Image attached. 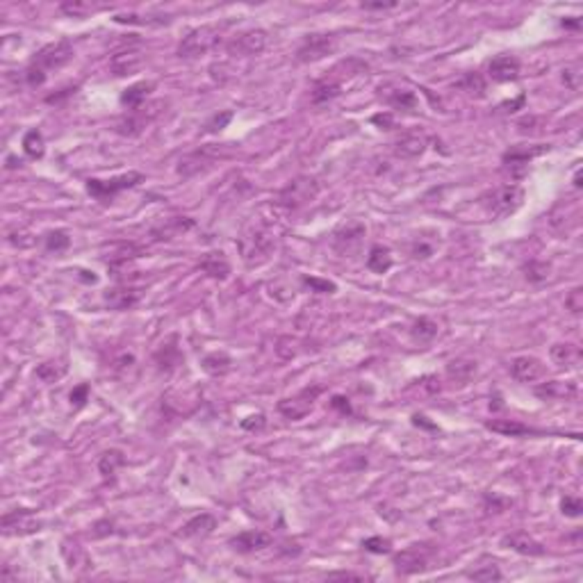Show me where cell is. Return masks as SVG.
<instances>
[{
  "label": "cell",
  "mask_w": 583,
  "mask_h": 583,
  "mask_svg": "<svg viewBox=\"0 0 583 583\" xmlns=\"http://www.w3.org/2000/svg\"><path fill=\"white\" fill-rule=\"evenodd\" d=\"M524 272H527L529 281L540 283V281H545V278L549 276V267L545 265V262H529V265L524 267Z\"/></svg>",
  "instance_id": "obj_48"
},
{
  "label": "cell",
  "mask_w": 583,
  "mask_h": 583,
  "mask_svg": "<svg viewBox=\"0 0 583 583\" xmlns=\"http://www.w3.org/2000/svg\"><path fill=\"white\" fill-rule=\"evenodd\" d=\"M62 14L71 16V19H85V16L94 14L101 10V5H94V3H85V0H69V3H62L60 5Z\"/></svg>",
  "instance_id": "obj_40"
},
{
  "label": "cell",
  "mask_w": 583,
  "mask_h": 583,
  "mask_svg": "<svg viewBox=\"0 0 583 583\" xmlns=\"http://www.w3.org/2000/svg\"><path fill=\"white\" fill-rule=\"evenodd\" d=\"M217 527V520L212 515L208 513H201V515H196L192 517L190 522L185 524L183 531H180V536H185V538H196V536H208V533Z\"/></svg>",
  "instance_id": "obj_32"
},
{
  "label": "cell",
  "mask_w": 583,
  "mask_h": 583,
  "mask_svg": "<svg viewBox=\"0 0 583 583\" xmlns=\"http://www.w3.org/2000/svg\"><path fill=\"white\" fill-rule=\"evenodd\" d=\"M431 253H433L431 246H424V244H417L415 249H413V256H415V258H429Z\"/></svg>",
  "instance_id": "obj_58"
},
{
  "label": "cell",
  "mask_w": 583,
  "mask_h": 583,
  "mask_svg": "<svg viewBox=\"0 0 583 583\" xmlns=\"http://www.w3.org/2000/svg\"><path fill=\"white\" fill-rule=\"evenodd\" d=\"M524 101H527V96L520 94V96H517V101H513V103H504V105H502V110H504V112H515V108H520V105H524Z\"/></svg>",
  "instance_id": "obj_59"
},
{
  "label": "cell",
  "mask_w": 583,
  "mask_h": 583,
  "mask_svg": "<svg viewBox=\"0 0 583 583\" xmlns=\"http://www.w3.org/2000/svg\"><path fill=\"white\" fill-rule=\"evenodd\" d=\"M363 7V10H367V12H385V10H394V7H399V3H394V0H388V3H363L360 5Z\"/></svg>",
  "instance_id": "obj_52"
},
{
  "label": "cell",
  "mask_w": 583,
  "mask_h": 583,
  "mask_svg": "<svg viewBox=\"0 0 583 583\" xmlns=\"http://www.w3.org/2000/svg\"><path fill=\"white\" fill-rule=\"evenodd\" d=\"M114 21L117 23H128V26H167L171 21L167 14H135V12H128V14H117L114 16Z\"/></svg>",
  "instance_id": "obj_31"
},
{
  "label": "cell",
  "mask_w": 583,
  "mask_h": 583,
  "mask_svg": "<svg viewBox=\"0 0 583 583\" xmlns=\"http://www.w3.org/2000/svg\"><path fill=\"white\" fill-rule=\"evenodd\" d=\"M87 397H89V385L82 383V385H78V388H73V392H71V404L76 406V408H82V406H85Z\"/></svg>",
  "instance_id": "obj_51"
},
{
  "label": "cell",
  "mask_w": 583,
  "mask_h": 583,
  "mask_svg": "<svg viewBox=\"0 0 583 583\" xmlns=\"http://www.w3.org/2000/svg\"><path fill=\"white\" fill-rule=\"evenodd\" d=\"M561 511L563 515H568V517H579L581 511H583V504H581V499L579 497H565L563 502H561Z\"/></svg>",
  "instance_id": "obj_50"
},
{
  "label": "cell",
  "mask_w": 583,
  "mask_h": 583,
  "mask_svg": "<svg viewBox=\"0 0 583 583\" xmlns=\"http://www.w3.org/2000/svg\"><path fill=\"white\" fill-rule=\"evenodd\" d=\"M549 151V144H536V146H513L511 151H506L504 153V164H508V167H527V164L533 160V158H538V155H543Z\"/></svg>",
  "instance_id": "obj_24"
},
{
  "label": "cell",
  "mask_w": 583,
  "mask_h": 583,
  "mask_svg": "<svg viewBox=\"0 0 583 583\" xmlns=\"http://www.w3.org/2000/svg\"><path fill=\"white\" fill-rule=\"evenodd\" d=\"M363 547L367 549V552H372V554H390L392 552V543H390V540L388 538H379V536L363 540Z\"/></svg>",
  "instance_id": "obj_46"
},
{
  "label": "cell",
  "mask_w": 583,
  "mask_h": 583,
  "mask_svg": "<svg viewBox=\"0 0 583 583\" xmlns=\"http://www.w3.org/2000/svg\"><path fill=\"white\" fill-rule=\"evenodd\" d=\"M155 363H158L160 369L164 372H171V369H176L180 363H183V353L176 347V338H171V342L162 344V347L155 351Z\"/></svg>",
  "instance_id": "obj_30"
},
{
  "label": "cell",
  "mask_w": 583,
  "mask_h": 583,
  "mask_svg": "<svg viewBox=\"0 0 583 583\" xmlns=\"http://www.w3.org/2000/svg\"><path fill=\"white\" fill-rule=\"evenodd\" d=\"M328 579H342V581H365V574H353V572H333L328 574Z\"/></svg>",
  "instance_id": "obj_55"
},
{
  "label": "cell",
  "mask_w": 583,
  "mask_h": 583,
  "mask_svg": "<svg viewBox=\"0 0 583 583\" xmlns=\"http://www.w3.org/2000/svg\"><path fill=\"white\" fill-rule=\"evenodd\" d=\"M221 41V28L219 26H201L192 30L178 46V57L192 60V57H201L210 53L212 48Z\"/></svg>",
  "instance_id": "obj_5"
},
{
  "label": "cell",
  "mask_w": 583,
  "mask_h": 583,
  "mask_svg": "<svg viewBox=\"0 0 583 583\" xmlns=\"http://www.w3.org/2000/svg\"><path fill=\"white\" fill-rule=\"evenodd\" d=\"M244 429H262L265 426V417L262 415H256V417H246V420L242 422Z\"/></svg>",
  "instance_id": "obj_57"
},
{
  "label": "cell",
  "mask_w": 583,
  "mask_h": 583,
  "mask_svg": "<svg viewBox=\"0 0 583 583\" xmlns=\"http://www.w3.org/2000/svg\"><path fill=\"white\" fill-rule=\"evenodd\" d=\"M67 365L62 363V360H51V363H44V365H39L37 367V376L44 383H55V381H60L64 374H67Z\"/></svg>",
  "instance_id": "obj_41"
},
{
  "label": "cell",
  "mask_w": 583,
  "mask_h": 583,
  "mask_svg": "<svg viewBox=\"0 0 583 583\" xmlns=\"http://www.w3.org/2000/svg\"><path fill=\"white\" fill-rule=\"evenodd\" d=\"M203 372L205 374H210V376H224L231 372V365H233V360L228 353L224 351H215V353H208V356L203 358Z\"/></svg>",
  "instance_id": "obj_33"
},
{
  "label": "cell",
  "mask_w": 583,
  "mask_h": 583,
  "mask_svg": "<svg viewBox=\"0 0 583 583\" xmlns=\"http://www.w3.org/2000/svg\"><path fill=\"white\" fill-rule=\"evenodd\" d=\"M123 463H126V458H123V451L110 449V451H105V454L101 456V461H98V470H101V474L105 476V479H112V476L117 474V470Z\"/></svg>",
  "instance_id": "obj_39"
},
{
  "label": "cell",
  "mask_w": 583,
  "mask_h": 583,
  "mask_svg": "<svg viewBox=\"0 0 583 583\" xmlns=\"http://www.w3.org/2000/svg\"><path fill=\"white\" fill-rule=\"evenodd\" d=\"M212 164H215V155H212V151L201 149V151L185 155V158L178 162V174L183 178H192L196 174H201V171L210 169Z\"/></svg>",
  "instance_id": "obj_20"
},
{
  "label": "cell",
  "mask_w": 583,
  "mask_h": 583,
  "mask_svg": "<svg viewBox=\"0 0 583 583\" xmlns=\"http://www.w3.org/2000/svg\"><path fill=\"white\" fill-rule=\"evenodd\" d=\"M23 151L30 160H41L46 153V142H44V135H41V130L32 128L23 137Z\"/></svg>",
  "instance_id": "obj_36"
},
{
  "label": "cell",
  "mask_w": 583,
  "mask_h": 583,
  "mask_svg": "<svg viewBox=\"0 0 583 583\" xmlns=\"http://www.w3.org/2000/svg\"><path fill=\"white\" fill-rule=\"evenodd\" d=\"M458 87L463 89V92H467L470 96H483L486 94V80H483L481 73H467V76L458 82Z\"/></svg>",
  "instance_id": "obj_42"
},
{
  "label": "cell",
  "mask_w": 583,
  "mask_h": 583,
  "mask_svg": "<svg viewBox=\"0 0 583 583\" xmlns=\"http://www.w3.org/2000/svg\"><path fill=\"white\" fill-rule=\"evenodd\" d=\"M558 367H577L581 363V349L574 342H558L549 351Z\"/></svg>",
  "instance_id": "obj_28"
},
{
  "label": "cell",
  "mask_w": 583,
  "mask_h": 583,
  "mask_svg": "<svg viewBox=\"0 0 583 583\" xmlns=\"http://www.w3.org/2000/svg\"><path fill=\"white\" fill-rule=\"evenodd\" d=\"M524 203V190L520 185H502L486 192L479 199L481 210L488 219H506L517 212Z\"/></svg>",
  "instance_id": "obj_4"
},
{
  "label": "cell",
  "mask_w": 583,
  "mask_h": 583,
  "mask_svg": "<svg viewBox=\"0 0 583 583\" xmlns=\"http://www.w3.org/2000/svg\"><path fill=\"white\" fill-rule=\"evenodd\" d=\"M433 554L435 549L431 545H410L406 549H401L399 554H394V570L404 574V577L424 572L429 570Z\"/></svg>",
  "instance_id": "obj_6"
},
{
  "label": "cell",
  "mask_w": 583,
  "mask_h": 583,
  "mask_svg": "<svg viewBox=\"0 0 583 583\" xmlns=\"http://www.w3.org/2000/svg\"><path fill=\"white\" fill-rule=\"evenodd\" d=\"M470 579H474V581H502V572H499L497 565H488V568H483V570L470 572Z\"/></svg>",
  "instance_id": "obj_49"
},
{
  "label": "cell",
  "mask_w": 583,
  "mask_h": 583,
  "mask_svg": "<svg viewBox=\"0 0 583 583\" xmlns=\"http://www.w3.org/2000/svg\"><path fill=\"white\" fill-rule=\"evenodd\" d=\"M237 246H240V253L246 267H260L272 258V253L276 249V235L269 228V224L260 219H253L244 228Z\"/></svg>",
  "instance_id": "obj_1"
},
{
  "label": "cell",
  "mask_w": 583,
  "mask_h": 583,
  "mask_svg": "<svg viewBox=\"0 0 583 583\" xmlns=\"http://www.w3.org/2000/svg\"><path fill=\"white\" fill-rule=\"evenodd\" d=\"M319 194V183L315 178L310 176H301L297 180H292L290 185H285L281 194H278V203L283 205V208H301V205H306L310 201H315V196Z\"/></svg>",
  "instance_id": "obj_7"
},
{
  "label": "cell",
  "mask_w": 583,
  "mask_h": 583,
  "mask_svg": "<svg viewBox=\"0 0 583 583\" xmlns=\"http://www.w3.org/2000/svg\"><path fill=\"white\" fill-rule=\"evenodd\" d=\"M303 285H308L312 292H319V294H333L338 290V285L331 283V281H322V278H315V276H303Z\"/></svg>",
  "instance_id": "obj_45"
},
{
  "label": "cell",
  "mask_w": 583,
  "mask_h": 583,
  "mask_svg": "<svg viewBox=\"0 0 583 583\" xmlns=\"http://www.w3.org/2000/svg\"><path fill=\"white\" fill-rule=\"evenodd\" d=\"M233 549L242 554H249V552H260V549H265L272 545V536L265 531H242L240 536H235L231 540Z\"/></svg>",
  "instance_id": "obj_23"
},
{
  "label": "cell",
  "mask_w": 583,
  "mask_h": 583,
  "mask_svg": "<svg viewBox=\"0 0 583 583\" xmlns=\"http://www.w3.org/2000/svg\"><path fill=\"white\" fill-rule=\"evenodd\" d=\"M153 89H155V82H151V80L149 82H135V85H130L128 89H123L121 105H123V108H128V110L142 108Z\"/></svg>",
  "instance_id": "obj_27"
},
{
  "label": "cell",
  "mask_w": 583,
  "mask_h": 583,
  "mask_svg": "<svg viewBox=\"0 0 583 583\" xmlns=\"http://www.w3.org/2000/svg\"><path fill=\"white\" fill-rule=\"evenodd\" d=\"M522 73V64L515 55H499L488 64V76L495 82H511L517 80Z\"/></svg>",
  "instance_id": "obj_16"
},
{
  "label": "cell",
  "mask_w": 583,
  "mask_h": 583,
  "mask_svg": "<svg viewBox=\"0 0 583 583\" xmlns=\"http://www.w3.org/2000/svg\"><path fill=\"white\" fill-rule=\"evenodd\" d=\"M0 529L5 536H30V533L41 531V522L30 511H14L3 517Z\"/></svg>",
  "instance_id": "obj_14"
},
{
  "label": "cell",
  "mask_w": 583,
  "mask_h": 583,
  "mask_svg": "<svg viewBox=\"0 0 583 583\" xmlns=\"http://www.w3.org/2000/svg\"><path fill=\"white\" fill-rule=\"evenodd\" d=\"M144 67V53L139 48H126L112 55L110 69L114 76H133L139 69Z\"/></svg>",
  "instance_id": "obj_17"
},
{
  "label": "cell",
  "mask_w": 583,
  "mask_h": 583,
  "mask_svg": "<svg viewBox=\"0 0 583 583\" xmlns=\"http://www.w3.org/2000/svg\"><path fill=\"white\" fill-rule=\"evenodd\" d=\"M581 62H572L568 67L563 69V82L565 87L572 89V92H579L581 89V80H583V73H581Z\"/></svg>",
  "instance_id": "obj_43"
},
{
  "label": "cell",
  "mask_w": 583,
  "mask_h": 583,
  "mask_svg": "<svg viewBox=\"0 0 583 583\" xmlns=\"http://www.w3.org/2000/svg\"><path fill=\"white\" fill-rule=\"evenodd\" d=\"M502 545L513 549V552L522 554V556H545V547L538 543L536 538H531L529 533H508V536L502 538Z\"/></svg>",
  "instance_id": "obj_21"
},
{
  "label": "cell",
  "mask_w": 583,
  "mask_h": 583,
  "mask_svg": "<svg viewBox=\"0 0 583 583\" xmlns=\"http://www.w3.org/2000/svg\"><path fill=\"white\" fill-rule=\"evenodd\" d=\"M322 392H324L322 385H312V388L301 390L299 394H294V397L278 401V413L287 417V420H303V417L312 410V406H315V401Z\"/></svg>",
  "instance_id": "obj_10"
},
{
  "label": "cell",
  "mask_w": 583,
  "mask_h": 583,
  "mask_svg": "<svg viewBox=\"0 0 583 583\" xmlns=\"http://www.w3.org/2000/svg\"><path fill=\"white\" fill-rule=\"evenodd\" d=\"M144 180V176L139 174V171H130V174H123L117 178H110V180H87V192L94 196L98 201H110L114 199L119 192L123 190H130V187L139 185Z\"/></svg>",
  "instance_id": "obj_8"
},
{
  "label": "cell",
  "mask_w": 583,
  "mask_h": 583,
  "mask_svg": "<svg viewBox=\"0 0 583 583\" xmlns=\"http://www.w3.org/2000/svg\"><path fill=\"white\" fill-rule=\"evenodd\" d=\"M476 363L470 358H456V360H451V363L447 365V376L454 383H461L465 385L467 381H472L474 376H476Z\"/></svg>",
  "instance_id": "obj_29"
},
{
  "label": "cell",
  "mask_w": 583,
  "mask_h": 583,
  "mask_svg": "<svg viewBox=\"0 0 583 583\" xmlns=\"http://www.w3.org/2000/svg\"><path fill=\"white\" fill-rule=\"evenodd\" d=\"M511 374L520 383H536L547 376V365L536 356H517L511 363Z\"/></svg>",
  "instance_id": "obj_15"
},
{
  "label": "cell",
  "mask_w": 583,
  "mask_h": 583,
  "mask_svg": "<svg viewBox=\"0 0 583 583\" xmlns=\"http://www.w3.org/2000/svg\"><path fill=\"white\" fill-rule=\"evenodd\" d=\"M490 431L502 433V435H511V438H517V435H529V433H538L536 429H531L527 424H520L515 420H492L486 424Z\"/></svg>",
  "instance_id": "obj_35"
},
{
  "label": "cell",
  "mask_w": 583,
  "mask_h": 583,
  "mask_svg": "<svg viewBox=\"0 0 583 583\" xmlns=\"http://www.w3.org/2000/svg\"><path fill=\"white\" fill-rule=\"evenodd\" d=\"M367 267L372 269L374 274H385V272H388V269L392 267V253H390V249H385V246H374V249L369 251Z\"/></svg>",
  "instance_id": "obj_38"
},
{
  "label": "cell",
  "mask_w": 583,
  "mask_h": 583,
  "mask_svg": "<svg viewBox=\"0 0 583 583\" xmlns=\"http://www.w3.org/2000/svg\"><path fill=\"white\" fill-rule=\"evenodd\" d=\"M426 146H429V137L424 130H408L394 142V155L401 160H417L424 155Z\"/></svg>",
  "instance_id": "obj_13"
},
{
  "label": "cell",
  "mask_w": 583,
  "mask_h": 583,
  "mask_svg": "<svg viewBox=\"0 0 583 583\" xmlns=\"http://www.w3.org/2000/svg\"><path fill=\"white\" fill-rule=\"evenodd\" d=\"M331 406L335 408V410H340L342 415H349L351 413V406H349V399H344V397H333V401H331Z\"/></svg>",
  "instance_id": "obj_56"
},
{
  "label": "cell",
  "mask_w": 583,
  "mask_h": 583,
  "mask_svg": "<svg viewBox=\"0 0 583 583\" xmlns=\"http://www.w3.org/2000/svg\"><path fill=\"white\" fill-rule=\"evenodd\" d=\"M413 424H415V426H426V429H435V426L426 422V417H422V415H415V417H413Z\"/></svg>",
  "instance_id": "obj_60"
},
{
  "label": "cell",
  "mask_w": 583,
  "mask_h": 583,
  "mask_svg": "<svg viewBox=\"0 0 583 583\" xmlns=\"http://www.w3.org/2000/svg\"><path fill=\"white\" fill-rule=\"evenodd\" d=\"M342 71L335 67L326 73V76L322 80H317L315 82V87H312V92H310V98H312V103L315 105H324L328 101H333V98H338L342 94V87H344V78L349 80V76H360V73H365L367 71V64L365 62H360V60H347V62H342Z\"/></svg>",
  "instance_id": "obj_3"
},
{
  "label": "cell",
  "mask_w": 583,
  "mask_h": 583,
  "mask_svg": "<svg viewBox=\"0 0 583 583\" xmlns=\"http://www.w3.org/2000/svg\"><path fill=\"white\" fill-rule=\"evenodd\" d=\"M73 60V46L69 44L67 39L62 41H55V44H48L44 46L41 51L32 57L30 67L26 71V80L30 87H41L48 78V73L57 71L62 67H67V64Z\"/></svg>",
  "instance_id": "obj_2"
},
{
  "label": "cell",
  "mask_w": 583,
  "mask_h": 583,
  "mask_svg": "<svg viewBox=\"0 0 583 583\" xmlns=\"http://www.w3.org/2000/svg\"><path fill=\"white\" fill-rule=\"evenodd\" d=\"M69 244H71V237H69L67 231H53V233L46 235V249L48 251H55V253L67 251Z\"/></svg>",
  "instance_id": "obj_44"
},
{
  "label": "cell",
  "mask_w": 583,
  "mask_h": 583,
  "mask_svg": "<svg viewBox=\"0 0 583 583\" xmlns=\"http://www.w3.org/2000/svg\"><path fill=\"white\" fill-rule=\"evenodd\" d=\"M267 46V32L265 30H246L240 37H235L231 44L226 46L228 55H240V57H251L260 55Z\"/></svg>",
  "instance_id": "obj_12"
},
{
  "label": "cell",
  "mask_w": 583,
  "mask_h": 583,
  "mask_svg": "<svg viewBox=\"0 0 583 583\" xmlns=\"http://www.w3.org/2000/svg\"><path fill=\"white\" fill-rule=\"evenodd\" d=\"M231 119H233V112H224V114H221V117H219V114H217V117H215V119H212V121L208 123V130H210V133H217V130H221V128H224L226 123L231 121Z\"/></svg>",
  "instance_id": "obj_53"
},
{
  "label": "cell",
  "mask_w": 583,
  "mask_h": 583,
  "mask_svg": "<svg viewBox=\"0 0 583 583\" xmlns=\"http://www.w3.org/2000/svg\"><path fill=\"white\" fill-rule=\"evenodd\" d=\"M199 267L210 278H217V281H226V278L231 276V262L226 260V256L221 251L205 253V256L201 258V262H199Z\"/></svg>",
  "instance_id": "obj_26"
},
{
  "label": "cell",
  "mask_w": 583,
  "mask_h": 583,
  "mask_svg": "<svg viewBox=\"0 0 583 583\" xmlns=\"http://www.w3.org/2000/svg\"><path fill=\"white\" fill-rule=\"evenodd\" d=\"M565 308H568L572 315H581V310H583V287H574V290H570V294L565 297Z\"/></svg>",
  "instance_id": "obj_47"
},
{
  "label": "cell",
  "mask_w": 583,
  "mask_h": 583,
  "mask_svg": "<svg viewBox=\"0 0 583 583\" xmlns=\"http://www.w3.org/2000/svg\"><path fill=\"white\" fill-rule=\"evenodd\" d=\"M363 237H365V226L360 224V221H351V224H347L335 233L333 246H335V251L342 253V256H349L351 251L358 249V244Z\"/></svg>",
  "instance_id": "obj_19"
},
{
  "label": "cell",
  "mask_w": 583,
  "mask_h": 583,
  "mask_svg": "<svg viewBox=\"0 0 583 583\" xmlns=\"http://www.w3.org/2000/svg\"><path fill=\"white\" fill-rule=\"evenodd\" d=\"M577 392L579 388L574 381H549L536 388V394L540 399H556V401H570L577 397Z\"/></svg>",
  "instance_id": "obj_25"
},
{
  "label": "cell",
  "mask_w": 583,
  "mask_h": 583,
  "mask_svg": "<svg viewBox=\"0 0 583 583\" xmlns=\"http://www.w3.org/2000/svg\"><path fill=\"white\" fill-rule=\"evenodd\" d=\"M338 48V37L331 32H315L308 35L301 41V46L297 48V60L299 62H317L322 57L331 55Z\"/></svg>",
  "instance_id": "obj_11"
},
{
  "label": "cell",
  "mask_w": 583,
  "mask_h": 583,
  "mask_svg": "<svg viewBox=\"0 0 583 583\" xmlns=\"http://www.w3.org/2000/svg\"><path fill=\"white\" fill-rule=\"evenodd\" d=\"M440 326L438 322H433L429 317H420L417 322L410 328V338H413L415 344H429L435 340V335H438Z\"/></svg>",
  "instance_id": "obj_34"
},
{
  "label": "cell",
  "mask_w": 583,
  "mask_h": 583,
  "mask_svg": "<svg viewBox=\"0 0 583 583\" xmlns=\"http://www.w3.org/2000/svg\"><path fill=\"white\" fill-rule=\"evenodd\" d=\"M139 297H142V292L126 285V287H114V290H108L103 294V301L110 310H130L139 303Z\"/></svg>",
  "instance_id": "obj_22"
},
{
  "label": "cell",
  "mask_w": 583,
  "mask_h": 583,
  "mask_svg": "<svg viewBox=\"0 0 583 583\" xmlns=\"http://www.w3.org/2000/svg\"><path fill=\"white\" fill-rule=\"evenodd\" d=\"M574 187H577V190H581V171H577V174H574Z\"/></svg>",
  "instance_id": "obj_61"
},
{
  "label": "cell",
  "mask_w": 583,
  "mask_h": 583,
  "mask_svg": "<svg viewBox=\"0 0 583 583\" xmlns=\"http://www.w3.org/2000/svg\"><path fill=\"white\" fill-rule=\"evenodd\" d=\"M194 226V221L192 219H187V217H174V219H169L167 224H162L158 231H153L155 235V240H171L174 235L178 233H185L187 228H192Z\"/></svg>",
  "instance_id": "obj_37"
},
{
  "label": "cell",
  "mask_w": 583,
  "mask_h": 583,
  "mask_svg": "<svg viewBox=\"0 0 583 583\" xmlns=\"http://www.w3.org/2000/svg\"><path fill=\"white\" fill-rule=\"evenodd\" d=\"M160 108H164V103H162V101H158V103H149V105H142V108L133 110V114H128L126 119L119 121L117 133H119V135H123V137H137V135H142L144 130L149 128L155 119H158V114L162 112Z\"/></svg>",
  "instance_id": "obj_9"
},
{
  "label": "cell",
  "mask_w": 583,
  "mask_h": 583,
  "mask_svg": "<svg viewBox=\"0 0 583 583\" xmlns=\"http://www.w3.org/2000/svg\"><path fill=\"white\" fill-rule=\"evenodd\" d=\"M379 98L385 105H390L392 110H401V112L417 110V96L410 92V89H404V87L385 85V87L379 89Z\"/></svg>",
  "instance_id": "obj_18"
},
{
  "label": "cell",
  "mask_w": 583,
  "mask_h": 583,
  "mask_svg": "<svg viewBox=\"0 0 583 583\" xmlns=\"http://www.w3.org/2000/svg\"><path fill=\"white\" fill-rule=\"evenodd\" d=\"M372 123H376V126H381V128H385V130H390V128L394 126V119H392L390 112H385V114H374Z\"/></svg>",
  "instance_id": "obj_54"
}]
</instances>
